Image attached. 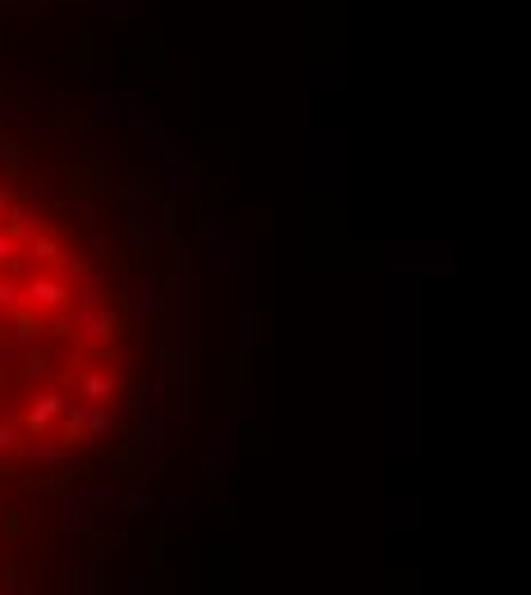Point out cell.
<instances>
[{
  "instance_id": "cell-1",
  "label": "cell",
  "mask_w": 531,
  "mask_h": 595,
  "mask_svg": "<svg viewBox=\"0 0 531 595\" xmlns=\"http://www.w3.org/2000/svg\"><path fill=\"white\" fill-rule=\"evenodd\" d=\"M115 371V321L83 252L0 183V454L83 440Z\"/></svg>"
}]
</instances>
